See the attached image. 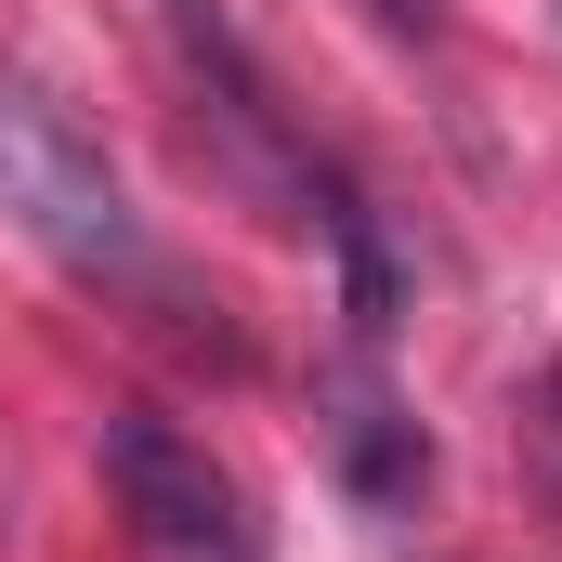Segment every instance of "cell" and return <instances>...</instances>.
Returning a JSON list of instances; mask_svg holds the SVG:
<instances>
[{
	"label": "cell",
	"instance_id": "obj_1",
	"mask_svg": "<svg viewBox=\"0 0 562 562\" xmlns=\"http://www.w3.org/2000/svg\"><path fill=\"white\" fill-rule=\"evenodd\" d=\"M0 223L40 236L66 276L170 288V276H157V249H144V223H132V196H119V170L66 132L40 92H0Z\"/></svg>",
	"mask_w": 562,
	"mask_h": 562
},
{
	"label": "cell",
	"instance_id": "obj_3",
	"mask_svg": "<svg viewBox=\"0 0 562 562\" xmlns=\"http://www.w3.org/2000/svg\"><path fill=\"white\" fill-rule=\"evenodd\" d=\"M340 458H353V484H367V497H406V484H419V431L380 419V406H353V419H340Z\"/></svg>",
	"mask_w": 562,
	"mask_h": 562
},
{
	"label": "cell",
	"instance_id": "obj_2",
	"mask_svg": "<svg viewBox=\"0 0 562 562\" xmlns=\"http://www.w3.org/2000/svg\"><path fill=\"white\" fill-rule=\"evenodd\" d=\"M92 458H105V497L132 510V537H144V550H170V562H249V510H236L223 458H210L183 419L119 406V419L92 431Z\"/></svg>",
	"mask_w": 562,
	"mask_h": 562
}]
</instances>
